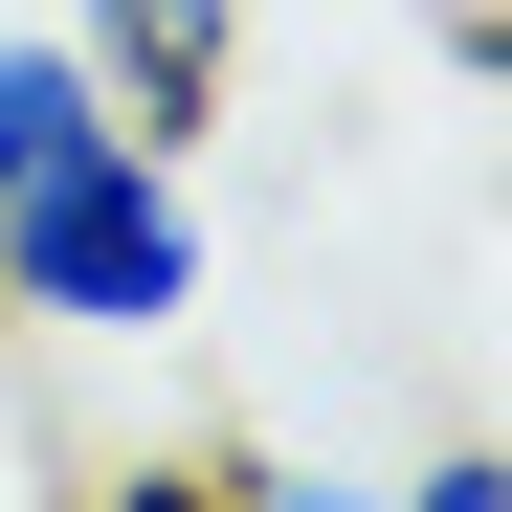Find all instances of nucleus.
Here are the masks:
<instances>
[{"label": "nucleus", "mask_w": 512, "mask_h": 512, "mask_svg": "<svg viewBox=\"0 0 512 512\" xmlns=\"http://www.w3.org/2000/svg\"><path fill=\"white\" fill-rule=\"evenodd\" d=\"M201 268H223V223H201V156L179 134H67L23 201H0V334H67V357H156V334H201Z\"/></svg>", "instance_id": "1"}, {"label": "nucleus", "mask_w": 512, "mask_h": 512, "mask_svg": "<svg viewBox=\"0 0 512 512\" xmlns=\"http://www.w3.org/2000/svg\"><path fill=\"white\" fill-rule=\"evenodd\" d=\"M67 45L112 67L134 134H201V112L245 90V0H67Z\"/></svg>", "instance_id": "2"}, {"label": "nucleus", "mask_w": 512, "mask_h": 512, "mask_svg": "<svg viewBox=\"0 0 512 512\" xmlns=\"http://www.w3.org/2000/svg\"><path fill=\"white\" fill-rule=\"evenodd\" d=\"M67 134H112V67L67 45V23H0V201H23Z\"/></svg>", "instance_id": "3"}, {"label": "nucleus", "mask_w": 512, "mask_h": 512, "mask_svg": "<svg viewBox=\"0 0 512 512\" xmlns=\"http://www.w3.org/2000/svg\"><path fill=\"white\" fill-rule=\"evenodd\" d=\"M112 512H379V490H334V468H245V446H156V468H112Z\"/></svg>", "instance_id": "4"}, {"label": "nucleus", "mask_w": 512, "mask_h": 512, "mask_svg": "<svg viewBox=\"0 0 512 512\" xmlns=\"http://www.w3.org/2000/svg\"><path fill=\"white\" fill-rule=\"evenodd\" d=\"M379 512H512V446H423V468H401Z\"/></svg>", "instance_id": "5"}, {"label": "nucleus", "mask_w": 512, "mask_h": 512, "mask_svg": "<svg viewBox=\"0 0 512 512\" xmlns=\"http://www.w3.org/2000/svg\"><path fill=\"white\" fill-rule=\"evenodd\" d=\"M401 23H423V45H446V67H468V90H512V0H401Z\"/></svg>", "instance_id": "6"}, {"label": "nucleus", "mask_w": 512, "mask_h": 512, "mask_svg": "<svg viewBox=\"0 0 512 512\" xmlns=\"http://www.w3.org/2000/svg\"><path fill=\"white\" fill-rule=\"evenodd\" d=\"M490 223H512V90H490Z\"/></svg>", "instance_id": "7"}, {"label": "nucleus", "mask_w": 512, "mask_h": 512, "mask_svg": "<svg viewBox=\"0 0 512 512\" xmlns=\"http://www.w3.org/2000/svg\"><path fill=\"white\" fill-rule=\"evenodd\" d=\"M0 357H23V334H0Z\"/></svg>", "instance_id": "8"}]
</instances>
